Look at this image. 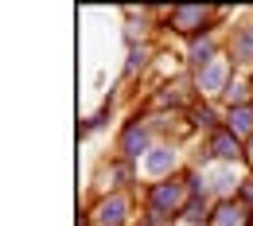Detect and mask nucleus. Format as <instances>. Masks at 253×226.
<instances>
[{"instance_id": "obj_1", "label": "nucleus", "mask_w": 253, "mask_h": 226, "mask_svg": "<svg viewBox=\"0 0 253 226\" xmlns=\"http://www.w3.org/2000/svg\"><path fill=\"white\" fill-rule=\"evenodd\" d=\"M211 152L222 156V160H238V156H242V140H238L234 133L218 129V133H211Z\"/></svg>"}, {"instance_id": "obj_2", "label": "nucleus", "mask_w": 253, "mask_h": 226, "mask_svg": "<svg viewBox=\"0 0 253 226\" xmlns=\"http://www.w3.org/2000/svg\"><path fill=\"white\" fill-rule=\"evenodd\" d=\"M148 199H152V207H156V211H171V207H179V183H171V180H168V183L152 187Z\"/></svg>"}, {"instance_id": "obj_3", "label": "nucleus", "mask_w": 253, "mask_h": 226, "mask_svg": "<svg viewBox=\"0 0 253 226\" xmlns=\"http://www.w3.org/2000/svg\"><path fill=\"white\" fill-rule=\"evenodd\" d=\"M121 219H125V199L121 195H113V199H105L97 207V223L101 226H121Z\"/></svg>"}, {"instance_id": "obj_4", "label": "nucleus", "mask_w": 253, "mask_h": 226, "mask_svg": "<svg viewBox=\"0 0 253 226\" xmlns=\"http://www.w3.org/2000/svg\"><path fill=\"white\" fill-rule=\"evenodd\" d=\"M171 20L179 24V32H199V28H203V20H207V12H203V8H175V12H171Z\"/></svg>"}, {"instance_id": "obj_5", "label": "nucleus", "mask_w": 253, "mask_h": 226, "mask_svg": "<svg viewBox=\"0 0 253 226\" xmlns=\"http://www.w3.org/2000/svg\"><path fill=\"white\" fill-rule=\"evenodd\" d=\"M250 129H253V109L250 105H234V113H230V133L246 136Z\"/></svg>"}, {"instance_id": "obj_6", "label": "nucleus", "mask_w": 253, "mask_h": 226, "mask_svg": "<svg viewBox=\"0 0 253 226\" xmlns=\"http://www.w3.org/2000/svg\"><path fill=\"white\" fill-rule=\"evenodd\" d=\"M140 148H144V129L132 121V125L125 129V136H121V152H125V156H136Z\"/></svg>"}, {"instance_id": "obj_7", "label": "nucleus", "mask_w": 253, "mask_h": 226, "mask_svg": "<svg viewBox=\"0 0 253 226\" xmlns=\"http://www.w3.org/2000/svg\"><path fill=\"white\" fill-rule=\"evenodd\" d=\"M218 226H246V211H242V203H222L218 207Z\"/></svg>"}, {"instance_id": "obj_8", "label": "nucleus", "mask_w": 253, "mask_h": 226, "mask_svg": "<svg viewBox=\"0 0 253 226\" xmlns=\"http://www.w3.org/2000/svg\"><path fill=\"white\" fill-rule=\"evenodd\" d=\"M234 59H242V63H253V28H246V32L234 39Z\"/></svg>"}, {"instance_id": "obj_9", "label": "nucleus", "mask_w": 253, "mask_h": 226, "mask_svg": "<svg viewBox=\"0 0 253 226\" xmlns=\"http://www.w3.org/2000/svg\"><path fill=\"white\" fill-rule=\"evenodd\" d=\"M191 121L203 125V129H214V109L211 105H199V109H191Z\"/></svg>"}, {"instance_id": "obj_10", "label": "nucleus", "mask_w": 253, "mask_h": 226, "mask_svg": "<svg viewBox=\"0 0 253 226\" xmlns=\"http://www.w3.org/2000/svg\"><path fill=\"white\" fill-rule=\"evenodd\" d=\"M211 55H214V43H195L191 47V63H199V66L211 63Z\"/></svg>"}, {"instance_id": "obj_11", "label": "nucleus", "mask_w": 253, "mask_h": 226, "mask_svg": "<svg viewBox=\"0 0 253 226\" xmlns=\"http://www.w3.org/2000/svg\"><path fill=\"white\" fill-rule=\"evenodd\" d=\"M203 215H207V203L191 199V203H187V219H203Z\"/></svg>"}, {"instance_id": "obj_12", "label": "nucleus", "mask_w": 253, "mask_h": 226, "mask_svg": "<svg viewBox=\"0 0 253 226\" xmlns=\"http://www.w3.org/2000/svg\"><path fill=\"white\" fill-rule=\"evenodd\" d=\"M226 97L242 105V101H246V86H234V82H230V86H226Z\"/></svg>"}, {"instance_id": "obj_13", "label": "nucleus", "mask_w": 253, "mask_h": 226, "mask_svg": "<svg viewBox=\"0 0 253 226\" xmlns=\"http://www.w3.org/2000/svg\"><path fill=\"white\" fill-rule=\"evenodd\" d=\"M203 82H207V86H222V70H218V66H214V70H207V74H203Z\"/></svg>"}, {"instance_id": "obj_14", "label": "nucleus", "mask_w": 253, "mask_h": 226, "mask_svg": "<svg viewBox=\"0 0 253 226\" xmlns=\"http://www.w3.org/2000/svg\"><path fill=\"white\" fill-rule=\"evenodd\" d=\"M242 199H253V183H250V187H246V191H242Z\"/></svg>"}]
</instances>
